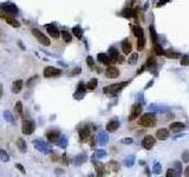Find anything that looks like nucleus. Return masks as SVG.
<instances>
[{
    "mask_svg": "<svg viewBox=\"0 0 189 177\" xmlns=\"http://www.w3.org/2000/svg\"><path fill=\"white\" fill-rule=\"evenodd\" d=\"M18 14V7L12 2H4L0 5V16H12Z\"/></svg>",
    "mask_w": 189,
    "mask_h": 177,
    "instance_id": "nucleus-1",
    "label": "nucleus"
},
{
    "mask_svg": "<svg viewBox=\"0 0 189 177\" xmlns=\"http://www.w3.org/2000/svg\"><path fill=\"white\" fill-rule=\"evenodd\" d=\"M0 160L2 162L10 161V156L7 155V152H6L5 150H1V149H0Z\"/></svg>",
    "mask_w": 189,
    "mask_h": 177,
    "instance_id": "nucleus-41",
    "label": "nucleus"
},
{
    "mask_svg": "<svg viewBox=\"0 0 189 177\" xmlns=\"http://www.w3.org/2000/svg\"><path fill=\"white\" fill-rule=\"evenodd\" d=\"M23 89V80L22 79H18V80H14L13 82V85H12V91L14 93H19Z\"/></svg>",
    "mask_w": 189,
    "mask_h": 177,
    "instance_id": "nucleus-19",
    "label": "nucleus"
},
{
    "mask_svg": "<svg viewBox=\"0 0 189 177\" xmlns=\"http://www.w3.org/2000/svg\"><path fill=\"white\" fill-rule=\"evenodd\" d=\"M182 162L183 163H188L189 162V151H184L182 154Z\"/></svg>",
    "mask_w": 189,
    "mask_h": 177,
    "instance_id": "nucleus-49",
    "label": "nucleus"
},
{
    "mask_svg": "<svg viewBox=\"0 0 189 177\" xmlns=\"http://www.w3.org/2000/svg\"><path fill=\"white\" fill-rule=\"evenodd\" d=\"M130 27H131V30H132V32H134V34H135L136 38H140V37H143L144 36V31L142 27H140V26H134V25H131Z\"/></svg>",
    "mask_w": 189,
    "mask_h": 177,
    "instance_id": "nucleus-25",
    "label": "nucleus"
},
{
    "mask_svg": "<svg viewBox=\"0 0 189 177\" xmlns=\"http://www.w3.org/2000/svg\"><path fill=\"white\" fill-rule=\"evenodd\" d=\"M58 145L63 148V149H65L66 145H68V138L65 136H61V138L58 139Z\"/></svg>",
    "mask_w": 189,
    "mask_h": 177,
    "instance_id": "nucleus-39",
    "label": "nucleus"
},
{
    "mask_svg": "<svg viewBox=\"0 0 189 177\" xmlns=\"http://www.w3.org/2000/svg\"><path fill=\"white\" fill-rule=\"evenodd\" d=\"M19 46L22 47V48H23V50H25V46H24L23 44H22V43H19Z\"/></svg>",
    "mask_w": 189,
    "mask_h": 177,
    "instance_id": "nucleus-61",
    "label": "nucleus"
},
{
    "mask_svg": "<svg viewBox=\"0 0 189 177\" xmlns=\"http://www.w3.org/2000/svg\"><path fill=\"white\" fill-rule=\"evenodd\" d=\"M163 56H166L167 58H169V59H176V58H179L181 54L179 53V52H175L174 50H167L163 52Z\"/></svg>",
    "mask_w": 189,
    "mask_h": 177,
    "instance_id": "nucleus-22",
    "label": "nucleus"
},
{
    "mask_svg": "<svg viewBox=\"0 0 189 177\" xmlns=\"http://www.w3.org/2000/svg\"><path fill=\"white\" fill-rule=\"evenodd\" d=\"M122 143L123 144H125V145H129V144H132L134 143V139L128 137V138H123L122 139Z\"/></svg>",
    "mask_w": 189,
    "mask_h": 177,
    "instance_id": "nucleus-51",
    "label": "nucleus"
},
{
    "mask_svg": "<svg viewBox=\"0 0 189 177\" xmlns=\"http://www.w3.org/2000/svg\"><path fill=\"white\" fill-rule=\"evenodd\" d=\"M86 64H88V66L89 67H93V65H95V62H93V58L89 56L88 58H86Z\"/></svg>",
    "mask_w": 189,
    "mask_h": 177,
    "instance_id": "nucleus-50",
    "label": "nucleus"
},
{
    "mask_svg": "<svg viewBox=\"0 0 189 177\" xmlns=\"http://www.w3.org/2000/svg\"><path fill=\"white\" fill-rule=\"evenodd\" d=\"M90 137V131L88 128H83V129H81L79 130V138L82 142H86L88 139Z\"/></svg>",
    "mask_w": 189,
    "mask_h": 177,
    "instance_id": "nucleus-18",
    "label": "nucleus"
},
{
    "mask_svg": "<svg viewBox=\"0 0 189 177\" xmlns=\"http://www.w3.org/2000/svg\"><path fill=\"white\" fill-rule=\"evenodd\" d=\"M182 66H188L189 65V56H183L181 59Z\"/></svg>",
    "mask_w": 189,
    "mask_h": 177,
    "instance_id": "nucleus-46",
    "label": "nucleus"
},
{
    "mask_svg": "<svg viewBox=\"0 0 189 177\" xmlns=\"http://www.w3.org/2000/svg\"><path fill=\"white\" fill-rule=\"evenodd\" d=\"M155 66H156V59H155V57H149L147 59V67L149 70H152L155 69Z\"/></svg>",
    "mask_w": 189,
    "mask_h": 177,
    "instance_id": "nucleus-32",
    "label": "nucleus"
},
{
    "mask_svg": "<svg viewBox=\"0 0 189 177\" xmlns=\"http://www.w3.org/2000/svg\"><path fill=\"white\" fill-rule=\"evenodd\" d=\"M167 2H168V0H159L156 6H157V7H161V6H163L164 4H167Z\"/></svg>",
    "mask_w": 189,
    "mask_h": 177,
    "instance_id": "nucleus-54",
    "label": "nucleus"
},
{
    "mask_svg": "<svg viewBox=\"0 0 189 177\" xmlns=\"http://www.w3.org/2000/svg\"><path fill=\"white\" fill-rule=\"evenodd\" d=\"M108 165L111 168V170H112L113 172H117V171L120 170V163H117L116 161L109 162V164H108Z\"/></svg>",
    "mask_w": 189,
    "mask_h": 177,
    "instance_id": "nucleus-37",
    "label": "nucleus"
},
{
    "mask_svg": "<svg viewBox=\"0 0 189 177\" xmlns=\"http://www.w3.org/2000/svg\"><path fill=\"white\" fill-rule=\"evenodd\" d=\"M32 34L38 39V41L41 44V45H44V46H49L50 44H51V41H50V39L46 37L45 34L43 33V32H40L38 29H33L32 30Z\"/></svg>",
    "mask_w": 189,
    "mask_h": 177,
    "instance_id": "nucleus-4",
    "label": "nucleus"
},
{
    "mask_svg": "<svg viewBox=\"0 0 189 177\" xmlns=\"http://www.w3.org/2000/svg\"><path fill=\"white\" fill-rule=\"evenodd\" d=\"M44 77L45 78H53V77H58L61 75V70L57 69V67H53V66H47L44 69L43 72Z\"/></svg>",
    "mask_w": 189,
    "mask_h": 177,
    "instance_id": "nucleus-6",
    "label": "nucleus"
},
{
    "mask_svg": "<svg viewBox=\"0 0 189 177\" xmlns=\"http://www.w3.org/2000/svg\"><path fill=\"white\" fill-rule=\"evenodd\" d=\"M122 16L124 17V18H131L132 17V10L131 8H125V10H123V12H122Z\"/></svg>",
    "mask_w": 189,
    "mask_h": 177,
    "instance_id": "nucleus-42",
    "label": "nucleus"
},
{
    "mask_svg": "<svg viewBox=\"0 0 189 177\" xmlns=\"http://www.w3.org/2000/svg\"><path fill=\"white\" fill-rule=\"evenodd\" d=\"M149 30H150V37H151V41L154 43V44H157V40H159V37H157V34H156V31H155V27L151 25L150 27H149Z\"/></svg>",
    "mask_w": 189,
    "mask_h": 177,
    "instance_id": "nucleus-31",
    "label": "nucleus"
},
{
    "mask_svg": "<svg viewBox=\"0 0 189 177\" xmlns=\"http://www.w3.org/2000/svg\"><path fill=\"white\" fill-rule=\"evenodd\" d=\"M33 144H34V148L37 149L38 151L44 152V154L50 152V148L47 146V144H46L45 142H43L40 139H36V140H33Z\"/></svg>",
    "mask_w": 189,
    "mask_h": 177,
    "instance_id": "nucleus-8",
    "label": "nucleus"
},
{
    "mask_svg": "<svg viewBox=\"0 0 189 177\" xmlns=\"http://www.w3.org/2000/svg\"><path fill=\"white\" fill-rule=\"evenodd\" d=\"M85 91H86V85L84 84V83H79V84L77 85V91L73 94L75 99H82L85 96Z\"/></svg>",
    "mask_w": 189,
    "mask_h": 177,
    "instance_id": "nucleus-9",
    "label": "nucleus"
},
{
    "mask_svg": "<svg viewBox=\"0 0 189 177\" xmlns=\"http://www.w3.org/2000/svg\"><path fill=\"white\" fill-rule=\"evenodd\" d=\"M46 137L50 142H58L61 138V132L58 130H50L46 132Z\"/></svg>",
    "mask_w": 189,
    "mask_h": 177,
    "instance_id": "nucleus-12",
    "label": "nucleus"
},
{
    "mask_svg": "<svg viewBox=\"0 0 189 177\" xmlns=\"http://www.w3.org/2000/svg\"><path fill=\"white\" fill-rule=\"evenodd\" d=\"M81 72H82V69H81V67H76V69L71 72V75H72V76H76V75H79Z\"/></svg>",
    "mask_w": 189,
    "mask_h": 177,
    "instance_id": "nucleus-52",
    "label": "nucleus"
},
{
    "mask_svg": "<svg viewBox=\"0 0 189 177\" xmlns=\"http://www.w3.org/2000/svg\"><path fill=\"white\" fill-rule=\"evenodd\" d=\"M4 118L7 121L8 123H13V122H14V118H13V116H12V114H11L8 110L4 111Z\"/></svg>",
    "mask_w": 189,
    "mask_h": 177,
    "instance_id": "nucleus-38",
    "label": "nucleus"
},
{
    "mask_svg": "<svg viewBox=\"0 0 189 177\" xmlns=\"http://www.w3.org/2000/svg\"><path fill=\"white\" fill-rule=\"evenodd\" d=\"M86 161V156L85 155H79L78 157H77V160H76V162H77V164H82V163H84V162Z\"/></svg>",
    "mask_w": 189,
    "mask_h": 177,
    "instance_id": "nucleus-47",
    "label": "nucleus"
},
{
    "mask_svg": "<svg viewBox=\"0 0 189 177\" xmlns=\"http://www.w3.org/2000/svg\"><path fill=\"white\" fill-rule=\"evenodd\" d=\"M95 167H96V172H97V176H104L106 175V170L105 167L100 163H95Z\"/></svg>",
    "mask_w": 189,
    "mask_h": 177,
    "instance_id": "nucleus-24",
    "label": "nucleus"
},
{
    "mask_svg": "<svg viewBox=\"0 0 189 177\" xmlns=\"http://www.w3.org/2000/svg\"><path fill=\"white\" fill-rule=\"evenodd\" d=\"M15 112H17V115L20 116V117L23 116V104H22L20 100L15 103Z\"/></svg>",
    "mask_w": 189,
    "mask_h": 177,
    "instance_id": "nucleus-36",
    "label": "nucleus"
},
{
    "mask_svg": "<svg viewBox=\"0 0 189 177\" xmlns=\"http://www.w3.org/2000/svg\"><path fill=\"white\" fill-rule=\"evenodd\" d=\"M169 137V131L167 129H159L156 131V138L159 140H166Z\"/></svg>",
    "mask_w": 189,
    "mask_h": 177,
    "instance_id": "nucleus-17",
    "label": "nucleus"
},
{
    "mask_svg": "<svg viewBox=\"0 0 189 177\" xmlns=\"http://www.w3.org/2000/svg\"><path fill=\"white\" fill-rule=\"evenodd\" d=\"M129 84V82H122V83H118V84H113L110 85V86H105L103 89V92L106 93V94H116L117 92H120L124 86H127Z\"/></svg>",
    "mask_w": 189,
    "mask_h": 177,
    "instance_id": "nucleus-3",
    "label": "nucleus"
},
{
    "mask_svg": "<svg viewBox=\"0 0 189 177\" xmlns=\"http://www.w3.org/2000/svg\"><path fill=\"white\" fill-rule=\"evenodd\" d=\"M166 176L167 177H176L177 176V174H176V171L174 169H168L166 172Z\"/></svg>",
    "mask_w": 189,
    "mask_h": 177,
    "instance_id": "nucleus-48",
    "label": "nucleus"
},
{
    "mask_svg": "<svg viewBox=\"0 0 189 177\" xmlns=\"http://www.w3.org/2000/svg\"><path fill=\"white\" fill-rule=\"evenodd\" d=\"M97 59H98L99 63L104 64V65H109L110 64V59H109V56L106 53H98L97 56Z\"/></svg>",
    "mask_w": 189,
    "mask_h": 177,
    "instance_id": "nucleus-27",
    "label": "nucleus"
},
{
    "mask_svg": "<svg viewBox=\"0 0 189 177\" xmlns=\"http://www.w3.org/2000/svg\"><path fill=\"white\" fill-rule=\"evenodd\" d=\"M154 51L157 56H163V52H164L163 48L159 46V44H154Z\"/></svg>",
    "mask_w": 189,
    "mask_h": 177,
    "instance_id": "nucleus-44",
    "label": "nucleus"
},
{
    "mask_svg": "<svg viewBox=\"0 0 189 177\" xmlns=\"http://www.w3.org/2000/svg\"><path fill=\"white\" fill-rule=\"evenodd\" d=\"M135 161H136L135 155H129V156L125 157V160H124V165H125V167H128V168H131V167L134 165Z\"/></svg>",
    "mask_w": 189,
    "mask_h": 177,
    "instance_id": "nucleus-23",
    "label": "nucleus"
},
{
    "mask_svg": "<svg viewBox=\"0 0 189 177\" xmlns=\"http://www.w3.org/2000/svg\"><path fill=\"white\" fill-rule=\"evenodd\" d=\"M56 172H57V175H61V174H63V170L57 169V170H56Z\"/></svg>",
    "mask_w": 189,
    "mask_h": 177,
    "instance_id": "nucleus-58",
    "label": "nucleus"
},
{
    "mask_svg": "<svg viewBox=\"0 0 189 177\" xmlns=\"http://www.w3.org/2000/svg\"><path fill=\"white\" fill-rule=\"evenodd\" d=\"M109 140V136L106 135V132H99L98 136H97V142L102 145H105Z\"/></svg>",
    "mask_w": 189,
    "mask_h": 177,
    "instance_id": "nucleus-21",
    "label": "nucleus"
},
{
    "mask_svg": "<svg viewBox=\"0 0 189 177\" xmlns=\"http://www.w3.org/2000/svg\"><path fill=\"white\" fill-rule=\"evenodd\" d=\"M2 97V85L0 84V98Z\"/></svg>",
    "mask_w": 189,
    "mask_h": 177,
    "instance_id": "nucleus-60",
    "label": "nucleus"
},
{
    "mask_svg": "<svg viewBox=\"0 0 189 177\" xmlns=\"http://www.w3.org/2000/svg\"><path fill=\"white\" fill-rule=\"evenodd\" d=\"M138 124L143 128H152L155 126L156 124V117L155 114L149 112V114H145V115L141 116V118L138 119Z\"/></svg>",
    "mask_w": 189,
    "mask_h": 177,
    "instance_id": "nucleus-2",
    "label": "nucleus"
},
{
    "mask_svg": "<svg viewBox=\"0 0 189 177\" xmlns=\"http://www.w3.org/2000/svg\"><path fill=\"white\" fill-rule=\"evenodd\" d=\"M46 31H47V33L50 34V37H52V38H58L59 37V30L54 26V25H46Z\"/></svg>",
    "mask_w": 189,
    "mask_h": 177,
    "instance_id": "nucleus-14",
    "label": "nucleus"
},
{
    "mask_svg": "<svg viewBox=\"0 0 189 177\" xmlns=\"http://www.w3.org/2000/svg\"><path fill=\"white\" fill-rule=\"evenodd\" d=\"M97 85H98V80L96 79V78H92L90 82L86 84V90H95L96 87H97Z\"/></svg>",
    "mask_w": 189,
    "mask_h": 177,
    "instance_id": "nucleus-30",
    "label": "nucleus"
},
{
    "mask_svg": "<svg viewBox=\"0 0 189 177\" xmlns=\"http://www.w3.org/2000/svg\"><path fill=\"white\" fill-rule=\"evenodd\" d=\"M152 84H154V80H150V82H149V83L147 84V86H145V90H148V89H149V87H150V86H151Z\"/></svg>",
    "mask_w": 189,
    "mask_h": 177,
    "instance_id": "nucleus-56",
    "label": "nucleus"
},
{
    "mask_svg": "<svg viewBox=\"0 0 189 177\" xmlns=\"http://www.w3.org/2000/svg\"><path fill=\"white\" fill-rule=\"evenodd\" d=\"M137 59H138V53H132L130 57H129L128 62H129V64L134 65V64H136L137 63Z\"/></svg>",
    "mask_w": 189,
    "mask_h": 177,
    "instance_id": "nucleus-43",
    "label": "nucleus"
},
{
    "mask_svg": "<svg viewBox=\"0 0 189 177\" xmlns=\"http://www.w3.org/2000/svg\"><path fill=\"white\" fill-rule=\"evenodd\" d=\"M0 17H1L8 25H11L12 27H19V26H20V23L15 19L14 17H12V16H0Z\"/></svg>",
    "mask_w": 189,
    "mask_h": 177,
    "instance_id": "nucleus-15",
    "label": "nucleus"
},
{
    "mask_svg": "<svg viewBox=\"0 0 189 177\" xmlns=\"http://www.w3.org/2000/svg\"><path fill=\"white\" fill-rule=\"evenodd\" d=\"M144 69H145V67H144V66H142L140 71H137V75H138V73H142V72H143V71H144Z\"/></svg>",
    "mask_w": 189,
    "mask_h": 177,
    "instance_id": "nucleus-59",
    "label": "nucleus"
},
{
    "mask_svg": "<svg viewBox=\"0 0 189 177\" xmlns=\"http://www.w3.org/2000/svg\"><path fill=\"white\" fill-rule=\"evenodd\" d=\"M105 76L109 79H115V78H117L120 76V70L116 69L115 66H109L105 70Z\"/></svg>",
    "mask_w": 189,
    "mask_h": 177,
    "instance_id": "nucleus-11",
    "label": "nucleus"
},
{
    "mask_svg": "<svg viewBox=\"0 0 189 177\" xmlns=\"http://www.w3.org/2000/svg\"><path fill=\"white\" fill-rule=\"evenodd\" d=\"M95 156H96L97 158H99V160H100V158H104V157L106 156V151H105V150H102V149H99V150H97V151H96V155H95Z\"/></svg>",
    "mask_w": 189,
    "mask_h": 177,
    "instance_id": "nucleus-45",
    "label": "nucleus"
},
{
    "mask_svg": "<svg viewBox=\"0 0 189 177\" xmlns=\"http://www.w3.org/2000/svg\"><path fill=\"white\" fill-rule=\"evenodd\" d=\"M61 37L65 43H71V40H72V36L68 31H61Z\"/></svg>",
    "mask_w": 189,
    "mask_h": 177,
    "instance_id": "nucleus-35",
    "label": "nucleus"
},
{
    "mask_svg": "<svg viewBox=\"0 0 189 177\" xmlns=\"http://www.w3.org/2000/svg\"><path fill=\"white\" fill-rule=\"evenodd\" d=\"M109 59H110V63L113 64V63H117L118 60V57H120V53H118V51L115 48V47H110L109 48Z\"/></svg>",
    "mask_w": 189,
    "mask_h": 177,
    "instance_id": "nucleus-16",
    "label": "nucleus"
},
{
    "mask_svg": "<svg viewBox=\"0 0 189 177\" xmlns=\"http://www.w3.org/2000/svg\"><path fill=\"white\" fill-rule=\"evenodd\" d=\"M17 146H18V149H19L22 152H26V151H27L26 142H25L23 138H18V140H17Z\"/></svg>",
    "mask_w": 189,
    "mask_h": 177,
    "instance_id": "nucleus-28",
    "label": "nucleus"
},
{
    "mask_svg": "<svg viewBox=\"0 0 189 177\" xmlns=\"http://www.w3.org/2000/svg\"><path fill=\"white\" fill-rule=\"evenodd\" d=\"M123 62H124V58H123L122 56H120V57H118V60H117V63H123Z\"/></svg>",
    "mask_w": 189,
    "mask_h": 177,
    "instance_id": "nucleus-57",
    "label": "nucleus"
},
{
    "mask_svg": "<svg viewBox=\"0 0 189 177\" xmlns=\"http://www.w3.org/2000/svg\"><path fill=\"white\" fill-rule=\"evenodd\" d=\"M155 145V138L152 136H145L142 140V146L147 150H150Z\"/></svg>",
    "mask_w": 189,
    "mask_h": 177,
    "instance_id": "nucleus-10",
    "label": "nucleus"
},
{
    "mask_svg": "<svg viewBox=\"0 0 189 177\" xmlns=\"http://www.w3.org/2000/svg\"><path fill=\"white\" fill-rule=\"evenodd\" d=\"M183 175H184V176H187V177H189V167H187L186 170L183 171Z\"/></svg>",
    "mask_w": 189,
    "mask_h": 177,
    "instance_id": "nucleus-55",
    "label": "nucleus"
},
{
    "mask_svg": "<svg viewBox=\"0 0 189 177\" xmlns=\"http://www.w3.org/2000/svg\"><path fill=\"white\" fill-rule=\"evenodd\" d=\"M144 46H145V37H140L137 38V50L141 52L144 50Z\"/></svg>",
    "mask_w": 189,
    "mask_h": 177,
    "instance_id": "nucleus-29",
    "label": "nucleus"
},
{
    "mask_svg": "<svg viewBox=\"0 0 189 177\" xmlns=\"http://www.w3.org/2000/svg\"><path fill=\"white\" fill-rule=\"evenodd\" d=\"M186 128V125L181 122H176V123H171L170 124V130L176 132V131H182Z\"/></svg>",
    "mask_w": 189,
    "mask_h": 177,
    "instance_id": "nucleus-26",
    "label": "nucleus"
},
{
    "mask_svg": "<svg viewBox=\"0 0 189 177\" xmlns=\"http://www.w3.org/2000/svg\"><path fill=\"white\" fill-rule=\"evenodd\" d=\"M122 50H123V52L125 54H129L131 53V51H132V45L130 44V41L129 40H124L123 43H122Z\"/></svg>",
    "mask_w": 189,
    "mask_h": 177,
    "instance_id": "nucleus-20",
    "label": "nucleus"
},
{
    "mask_svg": "<svg viewBox=\"0 0 189 177\" xmlns=\"http://www.w3.org/2000/svg\"><path fill=\"white\" fill-rule=\"evenodd\" d=\"M142 110H143V106L141 103H136L132 105L131 108V112H130V116H129V121H135L138 118V116H141L142 114Z\"/></svg>",
    "mask_w": 189,
    "mask_h": 177,
    "instance_id": "nucleus-5",
    "label": "nucleus"
},
{
    "mask_svg": "<svg viewBox=\"0 0 189 177\" xmlns=\"http://www.w3.org/2000/svg\"><path fill=\"white\" fill-rule=\"evenodd\" d=\"M161 171H162V165L159 164V163H155L154 164V167H152V172L155 174V175H159L161 174Z\"/></svg>",
    "mask_w": 189,
    "mask_h": 177,
    "instance_id": "nucleus-40",
    "label": "nucleus"
},
{
    "mask_svg": "<svg viewBox=\"0 0 189 177\" xmlns=\"http://www.w3.org/2000/svg\"><path fill=\"white\" fill-rule=\"evenodd\" d=\"M174 170L176 171V174H177V176H181L182 172H183V170H182V163L181 162H175L174 163Z\"/></svg>",
    "mask_w": 189,
    "mask_h": 177,
    "instance_id": "nucleus-34",
    "label": "nucleus"
},
{
    "mask_svg": "<svg viewBox=\"0 0 189 177\" xmlns=\"http://www.w3.org/2000/svg\"><path fill=\"white\" fill-rule=\"evenodd\" d=\"M15 168L18 170H20L23 174H26V171H25V168H24L23 165H20V164H15Z\"/></svg>",
    "mask_w": 189,
    "mask_h": 177,
    "instance_id": "nucleus-53",
    "label": "nucleus"
},
{
    "mask_svg": "<svg viewBox=\"0 0 189 177\" xmlns=\"http://www.w3.org/2000/svg\"><path fill=\"white\" fill-rule=\"evenodd\" d=\"M120 128V122H118V119H111L109 123L106 124V131L108 132H115V131L117 130Z\"/></svg>",
    "mask_w": 189,
    "mask_h": 177,
    "instance_id": "nucleus-13",
    "label": "nucleus"
},
{
    "mask_svg": "<svg viewBox=\"0 0 189 177\" xmlns=\"http://www.w3.org/2000/svg\"><path fill=\"white\" fill-rule=\"evenodd\" d=\"M72 33H73L78 39H82V37H83V30H82L79 26H75V27L72 29Z\"/></svg>",
    "mask_w": 189,
    "mask_h": 177,
    "instance_id": "nucleus-33",
    "label": "nucleus"
},
{
    "mask_svg": "<svg viewBox=\"0 0 189 177\" xmlns=\"http://www.w3.org/2000/svg\"><path fill=\"white\" fill-rule=\"evenodd\" d=\"M22 131H23L24 135L33 133V131H34V123H33V121L25 119L23 122V125H22Z\"/></svg>",
    "mask_w": 189,
    "mask_h": 177,
    "instance_id": "nucleus-7",
    "label": "nucleus"
}]
</instances>
